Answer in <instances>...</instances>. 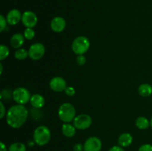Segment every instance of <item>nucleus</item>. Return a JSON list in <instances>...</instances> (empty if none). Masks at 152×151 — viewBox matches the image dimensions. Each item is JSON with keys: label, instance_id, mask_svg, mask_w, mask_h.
I'll list each match as a JSON object with an SVG mask.
<instances>
[{"label": "nucleus", "instance_id": "nucleus-1", "mask_svg": "<svg viewBox=\"0 0 152 151\" xmlns=\"http://www.w3.org/2000/svg\"><path fill=\"white\" fill-rule=\"evenodd\" d=\"M28 117V110L24 105H16L10 107L6 114V121L10 127L18 129L22 127Z\"/></svg>", "mask_w": 152, "mask_h": 151}, {"label": "nucleus", "instance_id": "nucleus-2", "mask_svg": "<svg viewBox=\"0 0 152 151\" xmlns=\"http://www.w3.org/2000/svg\"><path fill=\"white\" fill-rule=\"evenodd\" d=\"M51 133L47 126L41 125L36 128L34 133V141L39 146H45L50 140Z\"/></svg>", "mask_w": 152, "mask_h": 151}, {"label": "nucleus", "instance_id": "nucleus-3", "mask_svg": "<svg viewBox=\"0 0 152 151\" xmlns=\"http://www.w3.org/2000/svg\"><path fill=\"white\" fill-rule=\"evenodd\" d=\"M59 119L65 123H69L74 121L76 117L75 107L71 103H63L60 105L58 110Z\"/></svg>", "mask_w": 152, "mask_h": 151}, {"label": "nucleus", "instance_id": "nucleus-4", "mask_svg": "<svg viewBox=\"0 0 152 151\" xmlns=\"http://www.w3.org/2000/svg\"><path fill=\"white\" fill-rule=\"evenodd\" d=\"M90 41L86 36H78L73 41L72 50L76 55H84L90 47Z\"/></svg>", "mask_w": 152, "mask_h": 151}, {"label": "nucleus", "instance_id": "nucleus-5", "mask_svg": "<svg viewBox=\"0 0 152 151\" xmlns=\"http://www.w3.org/2000/svg\"><path fill=\"white\" fill-rule=\"evenodd\" d=\"M31 97V93L25 87H16L13 91V99L18 105H25L30 102Z\"/></svg>", "mask_w": 152, "mask_h": 151}, {"label": "nucleus", "instance_id": "nucleus-6", "mask_svg": "<svg viewBox=\"0 0 152 151\" xmlns=\"http://www.w3.org/2000/svg\"><path fill=\"white\" fill-rule=\"evenodd\" d=\"M45 53V47L44 44L39 42L31 44L28 50L29 57L34 61L39 60L40 59H42L44 56Z\"/></svg>", "mask_w": 152, "mask_h": 151}, {"label": "nucleus", "instance_id": "nucleus-7", "mask_svg": "<svg viewBox=\"0 0 152 151\" xmlns=\"http://www.w3.org/2000/svg\"><path fill=\"white\" fill-rule=\"evenodd\" d=\"M92 124L91 117L87 114H80L74 119V125L78 130H86Z\"/></svg>", "mask_w": 152, "mask_h": 151}, {"label": "nucleus", "instance_id": "nucleus-8", "mask_svg": "<svg viewBox=\"0 0 152 151\" xmlns=\"http://www.w3.org/2000/svg\"><path fill=\"white\" fill-rule=\"evenodd\" d=\"M102 142L96 136L88 138L84 143V151H101Z\"/></svg>", "mask_w": 152, "mask_h": 151}, {"label": "nucleus", "instance_id": "nucleus-9", "mask_svg": "<svg viewBox=\"0 0 152 151\" xmlns=\"http://www.w3.org/2000/svg\"><path fill=\"white\" fill-rule=\"evenodd\" d=\"M22 22L27 28H33L36 26L37 24V16L34 12L27 10L22 13Z\"/></svg>", "mask_w": 152, "mask_h": 151}, {"label": "nucleus", "instance_id": "nucleus-10", "mask_svg": "<svg viewBox=\"0 0 152 151\" xmlns=\"http://www.w3.org/2000/svg\"><path fill=\"white\" fill-rule=\"evenodd\" d=\"M50 89L54 92H62L65 91L67 87V83L63 78L59 76L53 77L49 83Z\"/></svg>", "mask_w": 152, "mask_h": 151}, {"label": "nucleus", "instance_id": "nucleus-11", "mask_svg": "<svg viewBox=\"0 0 152 151\" xmlns=\"http://www.w3.org/2000/svg\"><path fill=\"white\" fill-rule=\"evenodd\" d=\"M65 27H66L65 19L61 16L54 17L50 22V28L52 30L56 33H60L63 31Z\"/></svg>", "mask_w": 152, "mask_h": 151}, {"label": "nucleus", "instance_id": "nucleus-12", "mask_svg": "<svg viewBox=\"0 0 152 151\" xmlns=\"http://www.w3.org/2000/svg\"><path fill=\"white\" fill-rule=\"evenodd\" d=\"M22 14L20 13L19 10L17 9H13L10 10L7 13L6 19H7V24L10 25H16L22 20Z\"/></svg>", "mask_w": 152, "mask_h": 151}, {"label": "nucleus", "instance_id": "nucleus-13", "mask_svg": "<svg viewBox=\"0 0 152 151\" xmlns=\"http://www.w3.org/2000/svg\"><path fill=\"white\" fill-rule=\"evenodd\" d=\"M25 36L23 34L15 33L10 38V45L16 49L21 48L25 43Z\"/></svg>", "mask_w": 152, "mask_h": 151}, {"label": "nucleus", "instance_id": "nucleus-14", "mask_svg": "<svg viewBox=\"0 0 152 151\" xmlns=\"http://www.w3.org/2000/svg\"><path fill=\"white\" fill-rule=\"evenodd\" d=\"M30 103L32 105V107H34L36 109H40L45 105V101L44 97L42 95L36 93V94L31 96Z\"/></svg>", "mask_w": 152, "mask_h": 151}, {"label": "nucleus", "instance_id": "nucleus-15", "mask_svg": "<svg viewBox=\"0 0 152 151\" xmlns=\"http://www.w3.org/2000/svg\"><path fill=\"white\" fill-rule=\"evenodd\" d=\"M118 144L122 147H127L132 144L133 142V137L129 133H122L118 138Z\"/></svg>", "mask_w": 152, "mask_h": 151}, {"label": "nucleus", "instance_id": "nucleus-16", "mask_svg": "<svg viewBox=\"0 0 152 151\" xmlns=\"http://www.w3.org/2000/svg\"><path fill=\"white\" fill-rule=\"evenodd\" d=\"M76 127L68 123H65L62 126V133L65 137L72 138L76 134Z\"/></svg>", "mask_w": 152, "mask_h": 151}, {"label": "nucleus", "instance_id": "nucleus-17", "mask_svg": "<svg viewBox=\"0 0 152 151\" xmlns=\"http://www.w3.org/2000/svg\"><path fill=\"white\" fill-rule=\"evenodd\" d=\"M138 93L142 97H148L152 94V87L148 84H142L138 87Z\"/></svg>", "mask_w": 152, "mask_h": 151}, {"label": "nucleus", "instance_id": "nucleus-18", "mask_svg": "<svg viewBox=\"0 0 152 151\" xmlns=\"http://www.w3.org/2000/svg\"><path fill=\"white\" fill-rule=\"evenodd\" d=\"M151 125L150 121L144 116H140L136 119V126L140 130H146Z\"/></svg>", "mask_w": 152, "mask_h": 151}, {"label": "nucleus", "instance_id": "nucleus-19", "mask_svg": "<svg viewBox=\"0 0 152 151\" xmlns=\"http://www.w3.org/2000/svg\"><path fill=\"white\" fill-rule=\"evenodd\" d=\"M14 56L15 58L18 60H25L28 58V56H29V54H28V51H27L25 49L19 48L17 49V50L15 52Z\"/></svg>", "mask_w": 152, "mask_h": 151}, {"label": "nucleus", "instance_id": "nucleus-20", "mask_svg": "<svg viewBox=\"0 0 152 151\" xmlns=\"http://www.w3.org/2000/svg\"><path fill=\"white\" fill-rule=\"evenodd\" d=\"M8 151H26V146L22 142H15L10 145Z\"/></svg>", "mask_w": 152, "mask_h": 151}, {"label": "nucleus", "instance_id": "nucleus-21", "mask_svg": "<svg viewBox=\"0 0 152 151\" xmlns=\"http://www.w3.org/2000/svg\"><path fill=\"white\" fill-rule=\"evenodd\" d=\"M9 53L10 51H9L8 47L4 44H1L0 46V60L3 61L4 59H5L8 56Z\"/></svg>", "mask_w": 152, "mask_h": 151}, {"label": "nucleus", "instance_id": "nucleus-22", "mask_svg": "<svg viewBox=\"0 0 152 151\" xmlns=\"http://www.w3.org/2000/svg\"><path fill=\"white\" fill-rule=\"evenodd\" d=\"M11 97H13V92L7 89H4L0 93V98L1 100H9Z\"/></svg>", "mask_w": 152, "mask_h": 151}, {"label": "nucleus", "instance_id": "nucleus-23", "mask_svg": "<svg viewBox=\"0 0 152 151\" xmlns=\"http://www.w3.org/2000/svg\"><path fill=\"white\" fill-rule=\"evenodd\" d=\"M24 36L26 39L28 40H31L34 38L35 36V31L33 28H26L24 31V33H23Z\"/></svg>", "mask_w": 152, "mask_h": 151}, {"label": "nucleus", "instance_id": "nucleus-24", "mask_svg": "<svg viewBox=\"0 0 152 151\" xmlns=\"http://www.w3.org/2000/svg\"><path fill=\"white\" fill-rule=\"evenodd\" d=\"M7 19L3 15H0V31L2 32L7 28Z\"/></svg>", "mask_w": 152, "mask_h": 151}, {"label": "nucleus", "instance_id": "nucleus-25", "mask_svg": "<svg viewBox=\"0 0 152 151\" xmlns=\"http://www.w3.org/2000/svg\"><path fill=\"white\" fill-rule=\"evenodd\" d=\"M76 62H77V63L79 65L83 66V65H84L86 63V56H85L84 55H79V56H77V59H76Z\"/></svg>", "mask_w": 152, "mask_h": 151}, {"label": "nucleus", "instance_id": "nucleus-26", "mask_svg": "<svg viewBox=\"0 0 152 151\" xmlns=\"http://www.w3.org/2000/svg\"><path fill=\"white\" fill-rule=\"evenodd\" d=\"M138 151H152V145L150 144H145L141 145Z\"/></svg>", "mask_w": 152, "mask_h": 151}, {"label": "nucleus", "instance_id": "nucleus-27", "mask_svg": "<svg viewBox=\"0 0 152 151\" xmlns=\"http://www.w3.org/2000/svg\"><path fill=\"white\" fill-rule=\"evenodd\" d=\"M65 93L67 96H74V94H75L76 91H75V89H74L73 87H67L66 89L65 90Z\"/></svg>", "mask_w": 152, "mask_h": 151}, {"label": "nucleus", "instance_id": "nucleus-28", "mask_svg": "<svg viewBox=\"0 0 152 151\" xmlns=\"http://www.w3.org/2000/svg\"><path fill=\"white\" fill-rule=\"evenodd\" d=\"M73 150H74V151H83L84 150V145L80 143H77L74 144Z\"/></svg>", "mask_w": 152, "mask_h": 151}, {"label": "nucleus", "instance_id": "nucleus-29", "mask_svg": "<svg viewBox=\"0 0 152 151\" xmlns=\"http://www.w3.org/2000/svg\"><path fill=\"white\" fill-rule=\"evenodd\" d=\"M0 109H1V115H0V118L1 119H2L4 117V115H5V108H4V105H3V102H0Z\"/></svg>", "mask_w": 152, "mask_h": 151}, {"label": "nucleus", "instance_id": "nucleus-30", "mask_svg": "<svg viewBox=\"0 0 152 151\" xmlns=\"http://www.w3.org/2000/svg\"><path fill=\"white\" fill-rule=\"evenodd\" d=\"M108 151H125L123 147L120 146H113L112 147L110 148Z\"/></svg>", "mask_w": 152, "mask_h": 151}, {"label": "nucleus", "instance_id": "nucleus-31", "mask_svg": "<svg viewBox=\"0 0 152 151\" xmlns=\"http://www.w3.org/2000/svg\"><path fill=\"white\" fill-rule=\"evenodd\" d=\"M0 147H1V151H7L6 145L3 142H0Z\"/></svg>", "mask_w": 152, "mask_h": 151}, {"label": "nucleus", "instance_id": "nucleus-32", "mask_svg": "<svg viewBox=\"0 0 152 151\" xmlns=\"http://www.w3.org/2000/svg\"><path fill=\"white\" fill-rule=\"evenodd\" d=\"M35 142H34V140L33 141H29V142H28V145L29 147H32L34 146V144H35Z\"/></svg>", "mask_w": 152, "mask_h": 151}, {"label": "nucleus", "instance_id": "nucleus-33", "mask_svg": "<svg viewBox=\"0 0 152 151\" xmlns=\"http://www.w3.org/2000/svg\"><path fill=\"white\" fill-rule=\"evenodd\" d=\"M2 71H3V66H2V64H0V73H2Z\"/></svg>", "mask_w": 152, "mask_h": 151}, {"label": "nucleus", "instance_id": "nucleus-34", "mask_svg": "<svg viewBox=\"0 0 152 151\" xmlns=\"http://www.w3.org/2000/svg\"><path fill=\"white\" fill-rule=\"evenodd\" d=\"M150 124H151V127H152V117H151V121H150Z\"/></svg>", "mask_w": 152, "mask_h": 151}]
</instances>
